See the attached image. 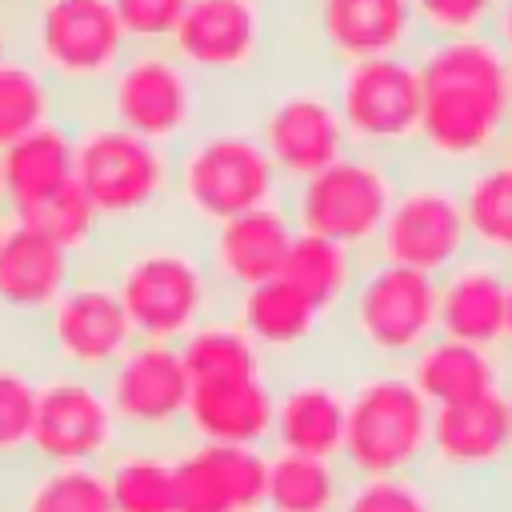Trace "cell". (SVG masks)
Instances as JSON below:
<instances>
[{"label":"cell","instance_id":"cell-1","mask_svg":"<svg viewBox=\"0 0 512 512\" xmlns=\"http://www.w3.org/2000/svg\"><path fill=\"white\" fill-rule=\"evenodd\" d=\"M412 52L424 84L412 156L460 176L504 152L512 128V56L496 36L420 40Z\"/></svg>","mask_w":512,"mask_h":512},{"label":"cell","instance_id":"cell-2","mask_svg":"<svg viewBox=\"0 0 512 512\" xmlns=\"http://www.w3.org/2000/svg\"><path fill=\"white\" fill-rule=\"evenodd\" d=\"M140 340L180 344L224 308V292L188 224H156L116 236L100 260Z\"/></svg>","mask_w":512,"mask_h":512},{"label":"cell","instance_id":"cell-3","mask_svg":"<svg viewBox=\"0 0 512 512\" xmlns=\"http://www.w3.org/2000/svg\"><path fill=\"white\" fill-rule=\"evenodd\" d=\"M276 200H284V180L252 124L204 120L184 144L172 148V216L192 232Z\"/></svg>","mask_w":512,"mask_h":512},{"label":"cell","instance_id":"cell-4","mask_svg":"<svg viewBox=\"0 0 512 512\" xmlns=\"http://www.w3.org/2000/svg\"><path fill=\"white\" fill-rule=\"evenodd\" d=\"M76 184L108 236H132L172 216V148L100 116L76 120Z\"/></svg>","mask_w":512,"mask_h":512},{"label":"cell","instance_id":"cell-5","mask_svg":"<svg viewBox=\"0 0 512 512\" xmlns=\"http://www.w3.org/2000/svg\"><path fill=\"white\" fill-rule=\"evenodd\" d=\"M432 440V404L404 368L356 364L348 372V420L340 464L348 476L424 472Z\"/></svg>","mask_w":512,"mask_h":512},{"label":"cell","instance_id":"cell-6","mask_svg":"<svg viewBox=\"0 0 512 512\" xmlns=\"http://www.w3.org/2000/svg\"><path fill=\"white\" fill-rule=\"evenodd\" d=\"M332 332L344 336L360 364L404 368L440 332L436 276L364 256V268Z\"/></svg>","mask_w":512,"mask_h":512},{"label":"cell","instance_id":"cell-7","mask_svg":"<svg viewBox=\"0 0 512 512\" xmlns=\"http://www.w3.org/2000/svg\"><path fill=\"white\" fill-rule=\"evenodd\" d=\"M208 84L172 52V44H128L116 72L96 92L100 120L152 144L176 148L208 120Z\"/></svg>","mask_w":512,"mask_h":512},{"label":"cell","instance_id":"cell-8","mask_svg":"<svg viewBox=\"0 0 512 512\" xmlns=\"http://www.w3.org/2000/svg\"><path fill=\"white\" fill-rule=\"evenodd\" d=\"M16 24L20 52L40 64L64 100L96 96L128 52L112 0H32L16 12Z\"/></svg>","mask_w":512,"mask_h":512},{"label":"cell","instance_id":"cell-9","mask_svg":"<svg viewBox=\"0 0 512 512\" xmlns=\"http://www.w3.org/2000/svg\"><path fill=\"white\" fill-rule=\"evenodd\" d=\"M400 164L404 160L348 148L328 168L312 172L300 184H288L284 204L292 212L296 232H312L368 256L396 196Z\"/></svg>","mask_w":512,"mask_h":512},{"label":"cell","instance_id":"cell-10","mask_svg":"<svg viewBox=\"0 0 512 512\" xmlns=\"http://www.w3.org/2000/svg\"><path fill=\"white\" fill-rule=\"evenodd\" d=\"M468 252H472V236L460 204V180L452 172H440L408 156L400 164L396 196L368 256L440 276L452 264H460Z\"/></svg>","mask_w":512,"mask_h":512},{"label":"cell","instance_id":"cell-11","mask_svg":"<svg viewBox=\"0 0 512 512\" xmlns=\"http://www.w3.org/2000/svg\"><path fill=\"white\" fill-rule=\"evenodd\" d=\"M332 96L348 128L352 148L408 160L420 132V64L416 52L368 56L332 68Z\"/></svg>","mask_w":512,"mask_h":512},{"label":"cell","instance_id":"cell-12","mask_svg":"<svg viewBox=\"0 0 512 512\" xmlns=\"http://www.w3.org/2000/svg\"><path fill=\"white\" fill-rule=\"evenodd\" d=\"M136 340L140 336L100 264H84L64 296L36 324L44 368H64L80 376H104Z\"/></svg>","mask_w":512,"mask_h":512},{"label":"cell","instance_id":"cell-13","mask_svg":"<svg viewBox=\"0 0 512 512\" xmlns=\"http://www.w3.org/2000/svg\"><path fill=\"white\" fill-rule=\"evenodd\" d=\"M124 448V428L100 376L40 368L32 416V464H108Z\"/></svg>","mask_w":512,"mask_h":512},{"label":"cell","instance_id":"cell-14","mask_svg":"<svg viewBox=\"0 0 512 512\" xmlns=\"http://www.w3.org/2000/svg\"><path fill=\"white\" fill-rule=\"evenodd\" d=\"M252 132L264 144L272 168L284 184H300L312 172L340 160L352 140L340 120L332 76L320 80H288L272 96H264L260 112L252 116Z\"/></svg>","mask_w":512,"mask_h":512},{"label":"cell","instance_id":"cell-15","mask_svg":"<svg viewBox=\"0 0 512 512\" xmlns=\"http://www.w3.org/2000/svg\"><path fill=\"white\" fill-rule=\"evenodd\" d=\"M104 396L124 428V440L180 444L192 380L176 344L136 340L104 376Z\"/></svg>","mask_w":512,"mask_h":512},{"label":"cell","instance_id":"cell-16","mask_svg":"<svg viewBox=\"0 0 512 512\" xmlns=\"http://www.w3.org/2000/svg\"><path fill=\"white\" fill-rule=\"evenodd\" d=\"M172 52L212 88L256 72L268 24L260 0H192L172 32Z\"/></svg>","mask_w":512,"mask_h":512},{"label":"cell","instance_id":"cell-17","mask_svg":"<svg viewBox=\"0 0 512 512\" xmlns=\"http://www.w3.org/2000/svg\"><path fill=\"white\" fill-rule=\"evenodd\" d=\"M428 476L444 488L512 476V420L504 392L432 408V440H428Z\"/></svg>","mask_w":512,"mask_h":512},{"label":"cell","instance_id":"cell-18","mask_svg":"<svg viewBox=\"0 0 512 512\" xmlns=\"http://www.w3.org/2000/svg\"><path fill=\"white\" fill-rule=\"evenodd\" d=\"M344 420H348V372H332L316 360H300L288 364V372H276V412H272L268 448L340 460Z\"/></svg>","mask_w":512,"mask_h":512},{"label":"cell","instance_id":"cell-19","mask_svg":"<svg viewBox=\"0 0 512 512\" xmlns=\"http://www.w3.org/2000/svg\"><path fill=\"white\" fill-rule=\"evenodd\" d=\"M268 448L208 440L176 444V512H268Z\"/></svg>","mask_w":512,"mask_h":512},{"label":"cell","instance_id":"cell-20","mask_svg":"<svg viewBox=\"0 0 512 512\" xmlns=\"http://www.w3.org/2000/svg\"><path fill=\"white\" fill-rule=\"evenodd\" d=\"M292 240H296L292 212L284 200H276V204H264V208L240 212L224 224L204 228L200 252L208 260L220 292L232 296V292H244L252 284L276 280L284 260H288Z\"/></svg>","mask_w":512,"mask_h":512},{"label":"cell","instance_id":"cell-21","mask_svg":"<svg viewBox=\"0 0 512 512\" xmlns=\"http://www.w3.org/2000/svg\"><path fill=\"white\" fill-rule=\"evenodd\" d=\"M224 312L252 336V344L268 356L272 368L312 360L324 336L332 332V320H324L284 276L232 292L224 300Z\"/></svg>","mask_w":512,"mask_h":512},{"label":"cell","instance_id":"cell-22","mask_svg":"<svg viewBox=\"0 0 512 512\" xmlns=\"http://www.w3.org/2000/svg\"><path fill=\"white\" fill-rule=\"evenodd\" d=\"M308 12L316 48L332 68L368 56L412 52L420 44L412 0H316Z\"/></svg>","mask_w":512,"mask_h":512},{"label":"cell","instance_id":"cell-23","mask_svg":"<svg viewBox=\"0 0 512 512\" xmlns=\"http://www.w3.org/2000/svg\"><path fill=\"white\" fill-rule=\"evenodd\" d=\"M508 280H512V264L484 252H468L460 264L440 272L436 276L440 332L468 344L504 348Z\"/></svg>","mask_w":512,"mask_h":512},{"label":"cell","instance_id":"cell-24","mask_svg":"<svg viewBox=\"0 0 512 512\" xmlns=\"http://www.w3.org/2000/svg\"><path fill=\"white\" fill-rule=\"evenodd\" d=\"M272 412H276V372L192 384L184 440L268 448L272 444Z\"/></svg>","mask_w":512,"mask_h":512},{"label":"cell","instance_id":"cell-25","mask_svg":"<svg viewBox=\"0 0 512 512\" xmlns=\"http://www.w3.org/2000/svg\"><path fill=\"white\" fill-rule=\"evenodd\" d=\"M84 264L36 228L12 220L0 244V316L40 324Z\"/></svg>","mask_w":512,"mask_h":512},{"label":"cell","instance_id":"cell-26","mask_svg":"<svg viewBox=\"0 0 512 512\" xmlns=\"http://www.w3.org/2000/svg\"><path fill=\"white\" fill-rule=\"evenodd\" d=\"M76 180V116L40 124L0 148V208L24 216Z\"/></svg>","mask_w":512,"mask_h":512},{"label":"cell","instance_id":"cell-27","mask_svg":"<svg viewBox=\"0 0 512 512\" xmlns=\"http://www.w3.org/2000/svg\"><path fill=\"white\" fill-rule=\"evenodd\" d=\"M404 372L432 408H452V404L504 392L512 360L504 356V348H484V344H468V340L436 332L404 364Z\"/></svg>","mask_w":512,"mask_h":512},{"label":"cell","instance_id":"cell-28","mask_svg":"<svg viewBox=\"0 0 512 512\" xmlns=\"http://www.w3.org/2000/svg\"><path fill=\"white\" fill-rule=\"evenodd\" d=\"M4 512H112L104 464H24L8 476Z\"/></svg>","mask_w":512,"mask_h":512},{"label":"cell","instance_id":"cell-29","mask_svg":"<svg viewBox=\"0 0 512 512\" xmlns=\"http://www.w3.org/2000/svg\"><path fill=\"white\" fill-rule=\"evenodd\" d=\"M360 268H364V256H360L356 248L336 244V240H324V236H312V232H296L280 276H284L324 320L336 324L340 308H344L348 296H352V284H356Z\"/></svg>","mask_w":512,"mask_h":512},{"label":"cell","instance_id":"cell-30","mask_svg":"<svg viewBox=\"0 0 512 512\" xmlns=\"http://www.w3.org/2000/svg\"><path fill=\"white\" fill-rule=\"evenodd\" d=\"M460 180V204L472 236V252L512 264V156L496 152L492 160L472 164Z\"/></svg>","mask_w":512,"mask_h":512},{"label":"cell","instance_id":"cell-31","mask_svg":"<svg viewBox=\"0 0 512 512\" xmlns=\"http://www.w3.org/2000/svg\"><path fill=\"white\" fill-rule=\"evenodd\" d=\"M104 476L112 512H176V444L124 440Z\"/></svg>","mask_w":512,"mask_h":512},{"label":"cell","instance_id":"cell-32","mask_svg":"<svg viewBox=\"0 0 512 512\" xmlns=\"http://www.w3.org/2000/svg\"><path fill=\"white\" fill-rule=\"evenodd\" d=\"M348 480L352 476L344 472L340 460L268 448L264 508L268 512H336Z\"/></svg>","mask_w":512,"mask_h":512},{"label":"cell","instance_id":"cell-33","mask_svg":"<svg viewBox=\"0 0 512 512\" xmlns=\"http://www.w3.org/2000/svg\"><path fill=\"white\" fill-rule=\"evenodd\" d=\"M176 348H180V360H184L192 384L244 380V376H272L276 372L268 364V356L252 344V336L224 308L216 316H208L204 324H196Z\"/></svg>","mask_w":512,"mask_h":512},{"label":"cell","instance_id":"cell-34","mask_svg":"<svg viewBox=\"0 0 512 512\" xmlns=\"http://www.w3.org/2000/svg\"><path fill=\"white\" fill-rule=\"evenodd\" d=\"M60 116H72L68 100L40 72V64H32V56L16 48L8 60H0V148Z\"/></svg>","mask_w":512,"mask_h":512},{"label":"cell","instance_id":"cell-35","mask_svg":"<svg viewBox=\"0 0 512 512\" xmlns=\"http://www.w3.org/2000/svg\"><path fill=\"white\" fill-rule=\"evenodd\" d=\"M12 220L36 228L40 236H48L56 248H64L80 264H100L104 252H108V244H112L100 212L92 208V200L84 196V188L76 180L68 188H60L56 196H48L44 204H36L32 212L12 216Z\"/></svg>","mask_w":512,"mask_h":512},{"label":"cell","instance_id":"cell-36","mask_svg":"<svg viewBox=\"0 0 512 512\" xmlns=\"http://www.w3.org/2000/svg\"><path fill=\"white\" fill-rule=\"evenodd\" d=\"M40 368L20 356H0V468L12 476L32 464V416H36Z\"/></svg>","mask_w":512,"mask_h":512},{"label":"cell","instance_id":"cell-37","mask_svg":"<svg viewBox=\"0 0 512 512\" xmlns=\"http://www.w3.org/2000/svg\"><path fill=\"white\" fill-rule=\"evenodd\" d=\"M336 512H448V488L428 472L352 476Z\"/></svg>","mask_w":512,"mask_h":512},{"label":"cell","instance_id":"cell-38","mask_svg":"<svg viewBox=\"0 0 512 512\" xmlns=\"http://www.w3.org/2000/svg\"><path fill=\"white\" fill-rule=\"evenodd\" d=\"M500 0H412L420 40H456L492 32Z\"/></svg>","mask_w":512,"mask_h":512},{"label":"cell","instance_id":"cell-39","mask_svg":"<svg viewBox=\"0 0 512 512\" xmlns=\"http://www.w3.org/2000/svg\"><path fill=\"white\" fill-rule=\"evenodd\" d=\"M192 0H112L128 44H168Z\"/></svg>","mask_w":512,"mask_h":512},{"label":"cell","instance_id":"cell-40","mask_svg":"<svg viewBox=\"0 0 512 512\" xmlns=\"http://www.w3.org/2000/svg\"><path fill=\"white\" fill-rule=\"evenodd\" d=\"M492 36H496V44L512 56V0H500L496 20H492Z\"/></svg>","mask_w":512,"mask_h":512},{"label":"cell","instance_id":"cell-41","mask_svg":"<svg viewBox=\"0 0 512 512\" xmlns=\"http://www.w3.org/2000/svg\"><path fill=\"white\" fill-rule=\"evenodd\" d=\"M20 48V24L16 16H8V8H0V60H8Z\"/></svg>","mask_w":512,"mask_h":512},{"label":"cell","instance_id":"cell-42","mask_svg":"<svg viewBox=\"0 0 512 512\" xmlns=\"http://www.w3.org/2000/svg\"><path fill=\"white\" fill-rule=\"evenodd\" d=\"M504 356L512 360V280H508V312H504Z\"/></svg>","mask_w":512,"mask_h":512},{"label":"cell","instance_id":"cell-43","mask_svg":"<svg viewBox=\"0 0 512 512\" xmlns=\"http://www.w3.org/2000/svg\"><path fill=\"white\" fill-rule=\"evenodd\" d=\"M32 0H0V8H8V12H24Z\"/></svg>","mask_w":512,"mask_h":512},{"label":"cell","instance_id":"cell-44","mask_svg":"<svg viewBox=\"0 0 512 512\" xmlns=\"http://www.w3.org/2000/svg\"><path fill=\"white\" fill-rule=\"evenodd\" d=\"M4 500H8V472L0 468V512H4Z\"/></svg>","mask_w":512,"mask_h":512},{"label":"cell","instance_id":"cell-45","mask_svg":"<svg viewBox=\"0 0 512 512\" xmlns=\"http://www.w3.org/2000/svg\"><path fill=\"white\" fill-rule=\"evenodd\" d=\"M504 404H508V420H512V372H508V384H504Z\"/></svg>","mask_w":512,"mask_h":512},{"label":"cell","instance_id":"cell-46","mask_svg":"<svg viewBox=\"0 0 512 512\" xmlns=\"http://www.w3.org/2000/svg\"><path fill=\"white\" fill-rule=\"evenodd\" d=\"M8 224H12V216L0 208V244H4V232H8Z\"/></svg>","mask_w":512,"mask_h":512},{"label":"cell","instance_id":"cell-47","mask_svg":"<svg viewBox=\"0 0 512 512\" xmlns=\"http://www.w3.org/2000/svg\"><path fill=\"white\" fill-rule=\"evenodd\" d=\"M504 152H508V156H512V128H508V144H504Z\"/></svg>","mask_w":512,"mask_h":512},{"label":"cell","instance_id":"cell-48","mask_svg":"<svg viewBox=\"0 0 512 512\" xmlns=\"http://www.w3.org/2000/svg\"><path fill=\"white\" fill-rule=\"evenodd\" d=\"M300 4H304V8H312V4H316V0H300Z\"/></svg>","mask_w":512,"mask_h":512}]
</instances>
